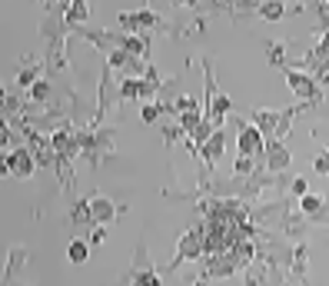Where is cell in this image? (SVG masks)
<instances>
[{"label": "cell", "instance_id": "obj_2", "mask_svg": "<svg viewBox=\"0 0 329 286\" xmlns=\"http://www.w3.org/2000/svg\"><path fill=\"white\" fill-rule=\"evenodd\" d=\"M10 167H14V170H20V173H27V170H30V167H27V156H23V153L10 156Z\"/></svg>", "mask_w": 329, "mask_h": 286}, {"label": "cell", "instance_id": "obj_1", "mask_svg": "<svg viewBox=\"0 0 329 286\" xmlns=\"http://www.w3.org/2000/svg\"><path fill=\"white\" fill-rule=\"evenodd\" d=\"M70 260L73 263H83V260H87V247H83V243H73L70 247Z\"/></svg>", "mask_w": 329, "mask_h": 286}]
</instances>
